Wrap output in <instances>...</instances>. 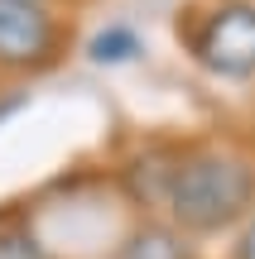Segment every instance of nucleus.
<instances>
[{"label": "nucleus", "instance_id": "1", "mask_svg": "<svg viewBox=\"0 0 255 259\" xmlns=\"http://www.w3.org/2000/svg\"><path fill=\"white\" fill-rule=\"evenodd\" d=\"M159 206L183 235H222L236 231L255 211V163L236 149H188L169 163Z\"/></svg>", "mask_w": 255, "mask_h": 259}, {"label": "nucleus", "instance_id": "2", "mask_svg": "<svg viewBox=\"0 0 255 259\" xmlns=\"http://www.w3.org/2000/svg\"><path fill=\"white\" fill-rule=\"evenodd\" d=\"M58 0H0V77H44L67 58Z\"/></svg>", "mask_w": 255, "mask_h": 259}, {"label": "nucleus", "instance_id": "7", "mask_svg": "<svg viewBox=\"0 0 255 259\" xmlns=\"http://www.w3.org/2000/svg\"><path fill=\"white\" fill-rule=\"evenodd\" d=\"M231 259H255V211L236 226V250H231Z\"/></svg>", "mask_w": 255, "mask_h": 259}, {"label": "nucleus", "instance_id": "3", "mask_svg": "<svg viewBox=\"0 0 255 259\" xmlns=\"http://www.w3.org/2000/svg\"><path fill=\"white\" fill-rule=\"evenodd\" d=\"M188 53L207 77L250 82L255 77V0H217L188 29Z\"/></svg>", "mask_w": 255, "mask_h": 259}, {"label": "nucleus", "instance_id": "6", "mask_svg": "<svg viewBox=\"0 0 255 259\" xmlns=\"http://www.w3.org/2000/svg\"><path fill=\"white\" fill-rule=\"evenodd\" d=\"M0 259H53L48 254V245L39 240L29 226H0Z\"/></svg>", "mask_w": 255, "mask_h": 259}, {"label": "nucleus", "instance_id": "4", "mask_svg": "<svg viewBox=\"0 0 255 259\" xmlns=\"http://www.w3.org/2000/svg\"><path fill=\"white\" fill-rule=\"evenodd\" d=\"M111 259H193V235H183L173 221H140Z\"/></svg>", "mask_w": 255, "mask_h": 259}, {"label": "nucleus", "instance_id": "5", "mask_svg": "<svg viewBox=\"0 0 255 259\" xmlns=\"http://www.w3.org/2000/svg\"><path fill=\"white\" fill-rule=\"evenodd\" d=\"M140 53H144V44H140V34H135L130 24H106V29H96L92 44H87V58H92L96 67H125Z\"/></svg>", "mask_w": 255, "mask_h": 259}]
</instances>
